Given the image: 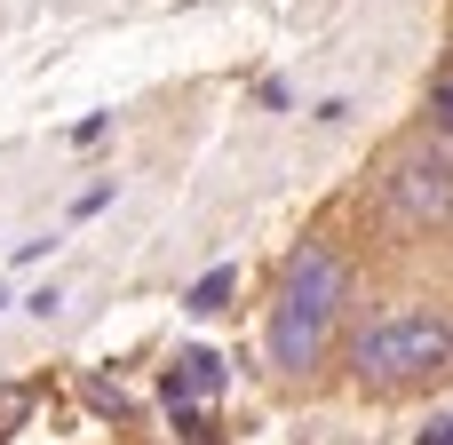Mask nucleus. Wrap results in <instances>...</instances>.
I'll use <instances>...</instances> for the list:
<instances>
[{
	"instance_id": "2",
	"label": "nucleus",
	"mask_w": 453,
	"mask_h": 445,
	"mask_svg": "<svg viewBox=\"0 0 453 445\" xmlns=\"http://www.w3.org/2000/svg\"><path fill=\"white\" fill-rule=\"evenodd\" d=\"M453 350L446 318H382V326H366L358 342H350V366H358V382H382V390H398V382H422V374H438Z\"/></svg>"
},
{
	"instance_id": "5",
	"label": "nucleus",
	"mask_w": 453,
	"mask_h": 445,
	"mask_svg": "<svg viewBox=\"0 0 453 445\" xmlns=\"http://www.w3.org/2000/svg\"><path fill=\"white\" fill-rule=\"evenodd\" d=\"M223 295H231V271H207V279L191 287V311H223Z\"/></svg>"
},
{
	"instance_id": "6",
	"label": "nucleus",
	"mask_w": 453,
	"mask_h": 445,
	"mask_svg": "<svg viewBox=\"0 0 453 445\" xmlns=\"http://www.w3.org/2000/svg\"><path fill=\"white\" fill-rule=\"evenodd\" d=\"M24 414H32V390H0V438H16Z\"/></svg>"
},
{
	"instance_id": "3",
	"label": "nucleus",
	"mask_w": 453,
	"mask_h": 445,
	"mask_svg": "<svg viewBox=\"0 0 453 445\" xmlns=\"http://www.w3.org/2000/svg\"><path fill=\"white\" fill-rule=\"evenodd\" d=\"M390 207H398V223H414V231H446V215H453L446 135H430L422 151H406V159H398V175H390Z\"/></svg>"
},
{
	"instance_id": "4",
	"label": "nucleus",
	"mask_w": 453,
	"mask_h": 445,
	"mask_svg": "<svg viewBox=\"0 0 453 445\" xmlns=\"http://www.w3.org/2000/svg\"><path fill=\"white\" fill-rule=\"evenodd\" d=\"M207 390H223V366H215L207 350H183V358H175V374H167V406L207 398Z\"/></svg>"
},
{
	"instance_id": "1",
	"label": "nucleus",
	"mask_w": 453,
	"mask_h": 445,
	"mask_svg": "<svg viewBox=\"0 0 453 445\" xmlns=\"http://www.w3.org/2000/svg\"><path fill=\"white\" fill-rule=\"evenodd\" d=\"M342 303H350V271H342L334 247L311 239L287 263V295H279V318H271V366L279 374H311L326 358V334H334Z\"/></svg>"
},
{
	"instance_id": "7",
	"label": "nucleus",
	"mask_w": 453,
	"mask_h": 445,
	"mask_svg": "<svg viewBox=\"0 0 453 445\" xmlns=\"http://www.w3.org/2000/svg\"><path fill=\"white\" fill-rule=\"evenodd\" d=\"M422 445H446V414H430V430H422Z\"/></svg>"
}]
</instances>
